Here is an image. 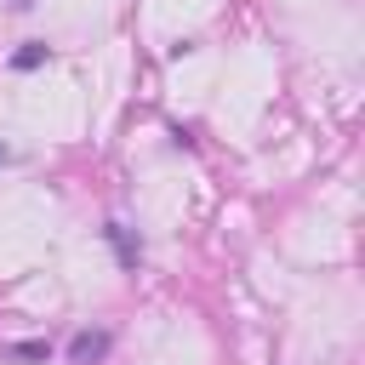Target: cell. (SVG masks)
Returning <instances> with one entry per match:
<instances>
[{
  "instance_id": "6da1fadb",
  "label": "cell",
  "mask_w": 365,
  "mask_h": 365,
  "mask_svg": "<svg viewBox=\"0 0 365 365\" xmlns=\"http://www.w3.org/2000/svg\"><path fill=\"white\" fill-rule=\"evenodd\" d=\"M108 354V331H80L74 342H68V359L74 365H91V359H103Z\"/></svg>"
},
{
  "instance_id": "7a4b0ae2",
  "label": "cell",
  "mask_w": 365,
  "mask_h": 365,
  "mask_svg": "<svg viewBox=\"0 0 365 365\" xmlns=\"http://www.w3.org/2000/svg\"><path fill=\"white\" fill-rule=\"evenodd\" d=\"M40 63H46V40H29V46L11 57V68H40Z\"/></svg>"
}]
</instances>
